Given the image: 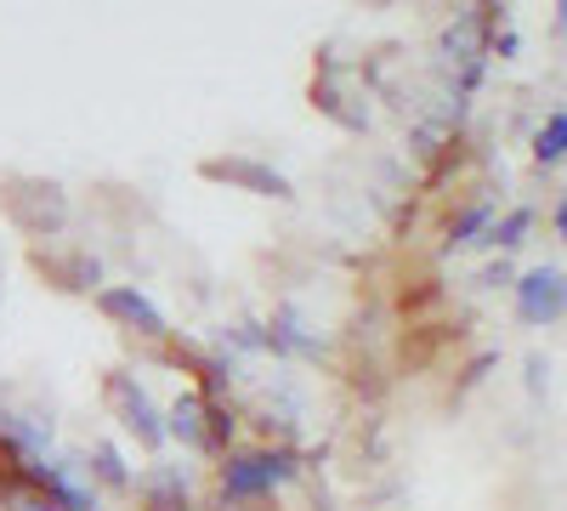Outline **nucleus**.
I'll use <instances>...</instances> for the list:
<instances>
[{
  "mask_svg": "<svg viewBox=\"0 0 567 511\" xmlns=\"http://www.w3.org/2000/svg\"><path fill=\"white\" fill-rule=\"evenodd\" d=\"M296 478V454L290 449H256V454H227L221 467V500H261L272 483Z\"/></svg>",
  "mask_w": 567,
  "mask_h": 511,
  "instance_id": "1",
  "label": "nucleus"
},
{
  "mask_svg": "<svg viewBox=\"0 0 567 511\" xmlns=\"http://www.w3.org/2000/svg\"><path fill=\"white\" fill-rule=\"evenodd\" d=\"M109 403L120 415V427L142 443V449H165L171 427H165V415L154 409V398L136 387V376H109Z\"/></svg>",
  "mask_w": 567,
  "mask_h": 511,
  "instance_id": "2",
  "label": "nucleus"
},
{
  "mask_svg": "<svg viewBox=\"0 0 567 511\" xmlns=\"http://www.w3.org/2000/svg\"><path fill=\"white\" fill-rule=\"evenodd\" d=\"M511 290H516V318L534 324V330H545V324H556L567 313V273L561 267H528Z\"/></svg>",
  "mask_w": 567,
  "mask_h": 511,
  "instance_id": "3",
  "label": "nucleus"
},
{
  "mask_svg": "<svg viewBox=\"0 0 567 511\" xmlns=\"http://www.w3.org/2000/svg\"><path fill=\"white\" fill-rule=\"evenodd\" d=\"M199 171H205L210 182H233V188L261 194V200H296L290 176L272 171V165H261V160H250V154H221V160H205Z\"/></svg>",
  "mask_w": 567,
  "mask_h": 511,
  "instance_id": "4",
  "label": "nucleus"
},
{
  "mask_svg": "<svg viewBox=\"0 0 567 511\" xmlns=\"http://www.w3.org/2000/svg\"><path fill=\"white\" fill-rule=\"evenodd\" d=\"M18 188H23V194L34 188V200H29V205H18V194H7L0 205H7V216L23 227V234L45 239V234H58V227L69 222V200H63L58 182H18Z\"/></svg>",
  "mask_w": 567,
  "mask_h": 511,
  "instance_id": "5",
  "label": "nucleus"
},
{
  "mask_svg": "<svg viewBox=\"0 0 567 511\" xmlns=\"http://www.w3.org/2000/svg\"><path fill=\"white\" fill-rule=\"evenodd\" d=\"M97 307L114 318V324H125V330H136V336H148V341H165L171 336V324H165V313L142 296L136 285H109V290H97Z\"/></svg>",
  "mask_w": 567,
  "mask_h": 511,
  "instance_id": "6",
  "label": "nucleus"
},
{
  "mask_svg": "<svg viewBox=\"0 0 567 511\" xmlns=\"http://www.w3.org/2000/svg\"><path fill=\"white\" fill-rule=\"evenodd\" d=\"M165 427H171V438H182L187 449H205V432H210L205 398H199V392H182V398L171 403V415H165Z\"/></svg>",
  "mask_w": 567,
  "mask_h": 511,
  "instance_id": "7",
  "label": "nucleus"
},
{
  "mask_svg": "<svg viewBox=\"0 0 567 511\" xmlns=\"http://www.w3.org/2000/svg\"><path fill=\"white\" fill-rule=\"evenodd\" d=\"M494 222H499V216H494V200H477V205H465V211H460V216L449 222V251H460V245H483Z\"/></svg>",
  "mask_w": 567,
  "mask_h": 511,
  "instance_id": "8",
  "label": "nucleus"
},
{
  "mask_svg": "<svg viewBox=\"0 0 567 511\" xmlns=\"http://www.w3.org/2000/svg\"><path fill=\"white\" fill-rule=\"evenodd\" d=\"M142 511H187V483H182V472L159 467V472L148 478V489H142Z\"/></svg>",
  "mask_w": 567,
  "mask_h": 511,
  "instance_id": "9",
  "label": "nucleus"
},
{
  "mask_svg": "<svg viewBox=\"0 0 567 511\" xmlns=\"http://www.w3.org/2000/svg\"><path fill=\"white\" fill-rule=\"evenodd\" d=\"M534 160L539 165H561L567 160V109L545 114V125L534 131Z\"/></svg>",
  "mask_w": 567,
  "mask_h": 511,
  "instance_id": "10",
  "label": "nucleus"
},
{
  "mask_svg": "<svg viewBox=\"0 0 567 511\" xmlns=\"http://www.w3.org/2000/svg\"><path fill=\"white\" fill-rule=\"evenodd\" d=\"M528 227H534V211H528V205H516V211H505V216L488 227V239H483V245H494V251H516V245L528 239Z\"/></svg>",
  "mask_w": 567,
  "mask_h": 511,
  "instance_id": "11",
  "label": "nucleus"
},
{
  "mask_svg": "<svg viewBox=\"0 0 567 511\" xmlns=\"http://www.w3.org/2000/svg\"><path fill=\"white\" fill-rule=\"evenodd\" d=\"M91 460H97V467H91V478H97V483L131 489V467H125V454H120L114 443H91Z\"/></svg>",
  "mask_w": 567,
  "mask_h": 511,
  "instance_id": "12",
  "label": "nucleus"
},
{
  "mask_svg": "<svg viewBox=\"0 0 567 511\" xmlns=\"http://www.w3.org/2000/svg\"><path fill=\"white\" fill-rule=\"evenodd\" d=\"M233 438V415L227 409H210V432H205V449H227Z\"/></svg>",
  "mask_w": 567,
  "mask_h": 511,
  "instance_id": "13",
  "label": "nucleus"
},
{
  "mask_svg": "<svg viewBox=\"0 0 567 511\" xmlns=\"http://www.w3.org/2000/svg\"><path fill=\"white\" fill-rule=\"evenodd\" d=\"M483 285H511V267H505V262H494V267L483 273Z\"/></svg>",
  "mask_w": 567,
  "mask_h": 511,
  "instance_id": "14",
  "label": "nucleus"
},
{
  "mask_svg": "<svg viewBox=\"0 0 567 511\" xmlns=\"http://www.w3.org/2000/svg\"><path fill=\"white\" fill-rule=\"evenodd\" d=\"M556 239H561V245H567V200H561V205H556Z\"/></svg>",
  "mask_w": 567,
  "mask_h": 511,
  "instance_id": "15",
  "label": "nucleus"
}]
</instances>
